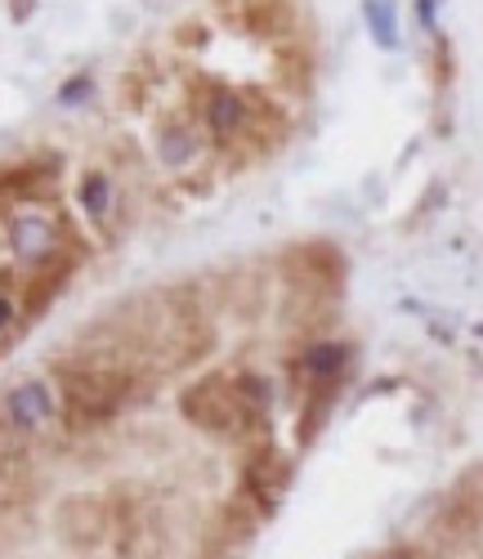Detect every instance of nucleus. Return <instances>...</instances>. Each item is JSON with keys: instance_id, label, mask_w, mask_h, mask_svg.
<instances>
[{"instance_id": "10", "label": "nucleus", "mask_w": 483, "mask_h": 559, "mask_svg": "<svg viewBox=\"0 0 483 559\" xmlns=\"http://www.w3.org/2000/svg\"><path fill=\"white\" fill-rule=\"evenodd\" d=\"M59 170L55 157H40V162H19V166H0V193H27L36 183H45Z\"/></svg>"}, {"instance_id": "17", "label": "nucleus", "mask_w": 483, "mask_h": 559, "mask_svg": "<svg viewBox=\"0 0 483 559\" xmlns=\"http://www.w3.org/2000/svg\"><path fill=\"white\" fill-rule=\"evenodd\" d=\"M32 10H36V0H14V10H10V14H14V23H23Z\"/></svg>"}, {"instance_id": "12", "label": "nucleus", "mask_w": 483, "mask_h": 559, "mask_svg": "<svg viewBox=\"0 0 483 559\" xmlns=\"http://www.w3.org/2000/svg\"><path fill=\"white\" fill-rule=\"evenodd\" d=\"M233 385H237L241 403H247L256 416L269 412V403H273V385H269L264 377H256V371H241V377H233Z\"/></svg>"}, {"instance_id": "8", "label": "nucleus", "mask_w": 483, "mask_h": 559, "mask_svg": "<svg viewBox=\"0 0 483 559\" xmlns=\"http://www.w3.org/2000/svg\"><path fill=\"white\" fill-rule=\"evenodd\" d=\"M345 367H350V345H341V341H318V345H309L305 358H301V371H305L314 385L335 381Z\"/></svg>"}, {"instance_id": "6", "label": "nucleus", "mask_w": 483, "mask_h": 559, "mask_svg": "<svg viewBox=\"0 0 483 559\" xmlns=\"http://www.w3.org/2000/svg\"><path fill=\"white\" fill-rule=\"evenodd\" d=\"M202 121L215 139H228L251 121V104H247V95H237V90H228V85H211L207 104H202Z\"/></svg>"}, {"instance_id": "4", "label": "nucleus", "mask_w": 483, "mask_h": 559, "mask_svg": "<svg viewBox=\"0 0 483 559\" xmlns=\"http://www.w3.org/2000/svg\"><path fill=\"white\" fill-rule=\"evenodd\" d=\"M228 23L251 32V36H264V40H278L296 27V5L292 0H241V5H224Z\"/></svg>"}, {"instance_id": "14", "label": "nucleus", "mask_w": 483, "mask_h": 559, "mask_svg": "<svg viewBox=\"0 0 483 559\" xmlns=\"http://www.w3.org/2000/svg\"><path fill=\"white\" fill-rule=\"evenodd\" d=\"M94 95V76H72L68 85H59V104L63 108H76V104H85Z\"/></svg>"}, {"instance_id": "13", "label": "nucleus", "mask_w": 483, "mask_h": 559, "mask_svg": "<svg viewBox=\"0 0 483 559\" xmlns=\"http://www.w3.org/2000/svg\"><path fill=\"white\" fill-rule=\"evenodd\" d=\"M192 157H198V139H192L184 126H175V130L162 134V162L166 166H188Z\"/></svg>"}, {"instance_id": "7", "label": "nucleus", "mask_w": 483, "mask_h": 559, "mask_svg": "<svg viewBox=\"0 0 483 559\" xmlns=\"http://www.w3.org/2000/svg\"><path fill=\"white\" fill-rule=\"evenodd\" d=\"M55 238H59V228L45 219V215H19L10 224V247L19 260L27 264H40V260H50L55 255Z\"/></svg>"}, {"instance_id": "2", "label": "nucleus", "mask_w": 483, "mask_h": 559, "mask_svg": "<svg viewBox=\"0 0 483 559\" xmlns=\"http://www.w3.org/2000/svg\"><path fill=\"white\" fill-rule=\"evenodd\" d=\"M179 412L188 416V426H198L202 435H215V439H241L260 421V416L241 403V394L228 377H202L198 385H188L179 399Z\"/></svg>"}, {"instance_id": "11", "label": "nucleus", "mask_w": 483, "mask_h": 559, "mask_svg": "<svg viewBox=\"0 0 483 559\" xmlns=\"http://www.w3.org/2000/svg\"><path fill=\"white\" fill-rule=\"evenodd\" d=\"M81 211H85L94 224L108 219V211H113V179H108V175L90 170V175L81 179Z\"/></svg>"}, {"instance_id": "3", "label": "nucleus", "mask_w": 483, "mask_h": 559, "mask_svg": "<svg viewBox=\"0 0 483 559\" xmlns=\"http://www.w3.org/2000/svg\"><path fill=\"white\" fill-rule=\"evenodd\" d=\"M59 412H63L59 390L45 377H27V381H14L5 394H0V430L27 439V435H40Z\"/></svg>"}, {"instance_id": "1", "label": "nucleus", "mask_w": 483, "mask_h": 559, "mask_svg": "<svg viewBox=\"0 0 483 559\" xmlns=\"http://www.w3.org/2000/svg\"><path fill=\"white\" fill-rule=\"evenodd\" d=\"M63 416L85 430V426H104L130 403L134 394V367L126 362H104V358H85L63 367Z\"/></svg>"}, {"instance_id": "9", "label": "nucleus", "mask_w": 483, "mask_h": 559, "mask_svg": "<svg viewBox=\"0 0 483 559\" xmlns=\"http://www.w3.org/2000/svg\"><path fill=\"white\" fill-rule=\"evenodd\" d=\"M363 23L380 50H399V5L394 0H363Z\"/></svg>"}, {"instance_id": "15", "label": "nucleus", "mask_w": 483, "mask_h": 559, "mask_svg": "<svg viewBox=\"0 0 483 559\" xmlns=\"http://www.w3.org/2000/svg\"><path fill=\"white\" fill-rule=\"evenodd\" d=\"M416 19L425 32H434V0H416Z\"/></svg>"}, {"instance_id": "5", "label": "nucleus", "mask_w": 483, "mask_h": 559, "mask_svg": "<svg viewBox=\"0 0 483 559\" xmlns=\"http://www.w3.org/2000/svg\"><path fill=\"white\" fill-rule=\"evenodd\" d=\"M286 479H292V465L278 448H260L251 461H247V497L260 506V515L278 510L282 492H286Z\"/></svg>"}, {"instance_id": "16", "label": "nucleus", "mask_w": 483, "mask_h": 559, "mask_svg": "<svg viewBox=\"0 0 483 559\" xmlns=\"http://www.w3.org/2000/svg\"><path fill=\"white\" fill-rule=\"evenodd\" d=\"M14 313H19V309H14V300H10V296H0V332H5L10 322H14Z\"/></svg>"}]
</instances>
